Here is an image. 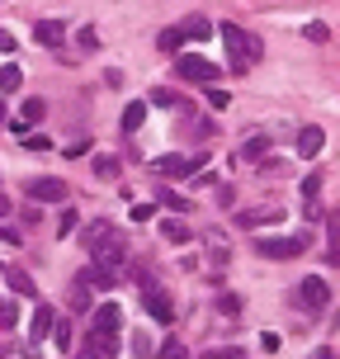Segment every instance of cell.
Returning <instances> with one entry per match:
<instances>
[{"label":"cell","instance_id":"6da1fadb","mask_svg":"<svg viewBox=\"0 0 340 359\" xmlns=\"http://www.w3.org/2000/svg\"><path fill=\"white\" fill-rule=\"evenodd\" d=\"M81 246L90 251V260L104 269H123L128 260V236L109 222V217H95V222H86V236H81Z\"/></svg>","mask_w":340,"mask_h":359},{"label":"cell","instance_id":"7a4b0ae2","mask_svg":"<svg viewBox=\"0 0 340 359\" xmlns=\"http://www.w3.org/2000/svg\"><path fill=\"white\" fill-rule=\"evenodd\" d=\"M217 34H222V43H227V53H232V72H236V76L246 72V67H255V62L265 57L260 38H255V34H246V29H236V24H222Z\"/></svg>","mask_w":340,"mask_h":359},{"label":"cell","instance_id":"3957f363","mask_svg":"<svg viewBox=\"0 0 340 359\" xmlns=\"http://www.w3.org/2000/svg\"><path fill=\"white\" fill-rule=\"evenodd\" d=\"M312 246V232H293V236H255V255L265 260H293Z\"/></svg>","mask_w":340,"mask_h":359},{"label":"cell","instance_id":"277c9868","mask_svg":"<svg viewBox=\"0 0 340 359\" xmlns=\"http://www.w3.org/2000/svg\"><path fill=\"white\" fill-rule=\"evenodd\" d=\"M175 76L179 81H194V86H217V62H208V57H198V53H179L175 57Z\"/></svg>","mask_w":340,"mask_h":359},{"label":"cell","instance_id":"5b68a950","mask_svg":"<svg viewBox=\"0 0 340 359\" xmlns=\"http://www.w3.org/2000/svg\"><path fill=\"white\" fill-rule=\"evenodd\" d=\"M293 303L307 307V312H322V307L331 303V284H326L322 274H307L303 284H298V293H293Z\"/></svg>","mask_w":340,"mask_h":359},{"label":"cell","instance_id":"8992f818","mask_svg":"<svg viewBox=\"0 0 340 359\" xmlns=\"http://www.w3.org/2000/svg\"><path fill=\"white\" fill-rule=\"evenodd\" d=\"M24 198H34V203H62V198H72V189H67V180H57V175H38L24 184Z\"/></svg>","mask_w":340,"mask_h":359},{"label":"cell","instance_id":"52a82bcc","mask_svg":"<svg viewBox=\"0 0 340 359\" xmlns=\"http://www.w3.org/2000/svg\"><path fill=\"white\" fill-rule=\"evenodd\" d=\"M142 307H147V317H151V322H175V298H170V293H165L161 284L156 288H142Z\"/></svg>","mask_w":340,"mask_h":359},{"label":"cell","instance_id":"ba28073f","mask_svg":"<svg viewBox=\"0 0 340 359\" xmlns=\"http://www.w3.org/2000/svg\"><path fill=\"white\" fill-rule=\"evenodd\" d=\"M53 317H57V307H34V322H29V345H24V359H38V345H43V336L53 331Z\"/></svg>","mask_w":340,"mask_h":359},{"label":"cell","instance_id":"9c48e42d","mask_svg":"<svg viewBox=\"0 0 340 359\" xmlns=\"http://www.w3.org/2000/svg\"><path fill=\"white\" fill-rule=\"evenodd\" d=\"M198 161H203V156H156L151 170H156L161 180H189L198 170Z\"/></svg>","mask_w":340,"mask_h":359},{"label":"cell","instance_id":"30bf717a","mask_svg":"<svg viewBox=\"0 0 340 359\" xmlns=\"http://www.w3.org/2000/svg\"><path fill=\"white\" fill-rule=\"evenodd\" d=\"M43 114H48V104H43V100H24V109H19V118L15 123H10V133H15V137H29V133H34L38 123H43Z\"/></svg>","mask_w":340,"mask_h":359},{"label":"cell","instance_id":"8fae6325","mask_svg":"<svg viewBox=\"0 0 340 359\" xmlns=\"http://www.w3.org/2000/svg\"><path fill=\"white\" fill-rule=\"evenodd\" d=\"M118 326H123V307H118V303L90 307V331H109V336H118Z\"/></svg>","mask_w":340,"mask_h":359},{"label":"cell","instance_id":"7c38bea8","mask_svg":"<svg viewBox=\"0 0 340 359\" xmlns=\"http://www.w3.org/2000/svg\"><path fill=\"white\" fill-rule=\"evenodd\" d=\"M76 359H118V341L109 336V331H90L86 336V350Z\"/></svg>","mask_w":340,"mask_h":359},{"label":"cell","instance_id":"4fadbf2b","mask_svg":"<svg viewBox=\"0 0 340 359\" xmlns=\"http://www.w3.org/2000/svg\"><path fill=\"white\" fill-rule=\"evenodd\" d=\"M67 307H72V312H90V307H95V288H90L81 274L67 284Z\"/></svg>","mask_w":340,"mask_h":359},{"label":"cell","instance_id":"5bb4252c","mask_svg":"<svg viewBox=\"0 0 340 359\" xmlns=\"http://www.w3.org/2000/svg\"><path fill=\"white\" fill-rule=\"evenodd\" d=\"M241 227H269V222H284V208L279 203H269V208H246V213H236Z\"/></svg>","mask_w":340,"mask_h":359},{"label":"cell","instance_id":"9a60e30c","mask_svg":"<svg viewBox=\"0 0 340 359\" xmlns=\"http://www.w3.org/2000/svg\"><path fill=\"white\" fill-rule=\"evenodd\" d=\"M81 279H86L95 293H109V288L118 284V269H104V265H95V260H90V265L81 269Z\"/></svg>","mask_w":340,"mask_h":359},{"label":"cell","instance_id":"2e32d148","mask_svg":"<svg viewBox=\"0 0 340 359\" xmlns=\"http://www.w3.org/2000/svg\"><path fill=\"white\" fill-rule=\"evenodd\" d=\"M322 142H326V133L317 123H307V128H298V156L303 161H312L317 151H322Z\"/></svg>","mask_w":340,"mask_h":359},{"label":"cell","instance_id":"e0dca14e","mask_svg":"<svg viewBox=\"0 0 340 359\" xmlns=\"http://www.w3.org/2000/svg\"><path fill=\"white\" fill-rule=\"evenodd\" d=\"M203 255H208V265L222 269L227 260H232V246H227V236H222V232H208V236H203Z\"/></svg>","mask_w":340,"mask_h":359},{"label":"cell","instance_id":"ac0fdd59","mask_svg":"<svg viewBox=\"0 0 340 359\" xmlns=\"http://www.w3.org/2000/svg\"><path fill=\"white\" fill-rule=\"evenodd\" d=\"M34 38L43 43V48H57V43L67 38V29H62V19H38V24H34Z\"/></svg>","mask_w":340,"mask_h":359},{"label":"cell","instance_id":"d6986e66","mask_svg":"<svg viewBox=\"0 0 340 359\" xmlns=\"http://www.w3.org/2000/svg\"><path fill=\"white\" fill-rule=\"evenodd\" d=\"M269 151V133H255V137H246L241 142V151H236V161H246V165H255L260 156Z\"/></svg>","mask_w":340,"mask_h":359},{"label":"cell","instance_id":"ffe728a7","mask_svg":"<svg viewBox=\"0 0 340 359\" xmlns=\"http://www.w3.org/2000/svg\"><path fill=\"white\" fill-rule=\"evenodd\" d=\"M255 170H260L265 180H279V175H288V170H293V161H284V156H274V151H265V156L255 161Z\"/></svg>","mask_w":340,"mask_h":359},{"label":"cell","instance_id":"44dd1931","mask_svg":"<svg viewBox=\"0 0 340 359\" xmlns=\"http://www.w3.org/2000/svg\"><path fill=\"white\" fill-rule=\"evenodd\" d=\"M5 279H10V288L24 293V298H34V293H38V284L29 279V269H24V265H10V269H5Z\"/></svg>","mask_w":340,"mask_h":359},{"label":"cell","instance_id":"7402d4cb","mask_svg":"<svg viewBox=\"0 0 340 359\" xmlns=\"http://www.w3.org/2000/svg\"><path fill=\"white\" fill-rule=\"evenodd\" d=\"M179 34L184 38H213V19L208 15H189L184 24H179Z\"/></svg>","mask_w":340,"mask_h":359},{"label":"cell","instance_id":"603a6c76","mask_svg":"<svg viewBox=\"0 0 340 359\" xmlns=\"http://www.w3.org/2000/svg\"><path fill=\"white\" fill-rule=\"evenodd\" d=\"M161 236L170 241V246H189V241H194V232H189L184 222H175V217H165V222H161Z\"/></svg>","mask_w":340,"mask_h":359},{"label":"cell","instance_id":"cb8c5ba5","mask_svg":"<svg viewBox=\"0 0 340 359\" xmlns=\"http://www.w3.org/2000/svg\"><path fill=\"white\" fill-rule=\"evenodd\" d=\"M326 241H331V265H340V208L326 213Z\"/></svg>","mask_w":340,"mask_h":359},{"label":"cell","instance_id":"d4e9b609","mask_svg":"<svg viewBox=\"0 0 340 359\" xmlns=\"http://www.w3.org/2000/svg\"><path fill=\"white\" fill-rule=\"evenodd\" d=\"M15 90H24V72H19L15 62H5L0 67V95H15Z\"/></svg>","mask_w":340,"mask_h":359},{"label":"cell","instance_id":"484cf974","mask_svg":"<svg viewBox=\"0 0 340 359\" xmlns=\"http://www.w3.org/2000/svg\"><path fill=\"white\" fill-rule=\"evenodd\" d=\"M151 355H156V359H189V350H184V341H179V336H165Z\"/></svg>","mask_w":340,"mask_h":359},{"label":"cell","instance_id":"4316f807","mask_svg":"<svg viewBox=\"0 0 340 359\" xmlns=\"http://www.w3.org/2000/svg\"><path fill=\"white\" fill-rule=\"evenodd\" d=\"M90 165H95V175H100V180H118V175H123V161H118V156H95Z\"/></svg>","mask_w":340,"mask_h":359},{"label":"cell","instance_id":"83f0119b","mask_svg":"<svg viewBox=\"0 0 340 359\" xmlns=\"http://www.w3.org/2000/svg\"><path fill=\"white\" fill-rule=\"evenodd\" d=\"M142 123H147V104H142V100H132V104L123 109V133H137Z\"/></svg>","mask_w":340,"mask_h":359},{"label":"cell","instance_id":"f1b7e54d","mask_svg":"<svg viewBox=\"0 0 340 359\" xmlns=\"http://www.w3.org/2000/svg\"><path fill=\"white\" fill-rule=\"evenodd\" d=\"M48 336H53L57 350H67V345H72V322H67V317H53V331H48Z\"/></svg>","mask_w":340,"mask_h":359},{"label":"cell","instance_id":"f546056e","mask_svg":"<svg viewBox=\"0 0 340 359\" xmlns=\"http://www.w3.org/2000/svg\"><path fill=\"white\" fill-rule=\"evenodd\" d=\"M151 104H161V109H184V95H179V90H156V95H151Z\"/></svg>","mask_w":340,"mask_h":359},{"label":"cell","instance_id":"4dcf8cb0","mask_svg":"<svg viewBox=\"0 0 340 359\" xmlns=\"http://www.w3.org/2000/svg\"><path fill=\"white\" fill-rule=\"evenodd\" d=\"M217 312H222V317H241V298H236V293H222V298H217Z\"/></svg>","mask_w":340,"mask_h":359},{"label":"cell","instance_id":"1f68e13d","mask_svg":"<svg viewBox=\"0 0 340 359\" xmlns=\"http://www.w3.org/2000/svg\"><path fill=\"white\" fill-rule=\"evenodd\" d=\"M161 208H170V213H189V198H179V194H170V189H165V194H161Z\"/></svg>","mask_w":340,"mask_h":359},{"label":"cell","instance_id":"d6a6232c","mask_svg":"<svg viewBox=\"0 0 340 359\" xmlns=\"http://www.w3.org/2000/svg\"><path fill=\"white\" fill-rule=\"evenodd\" d=\"M322 184H326V180H322V170H312V175L303 180V198H317V194H322Z\"/></svg>","mask_w":340,"mask_h":359},{"label":"cell","instance_id":"836d02e7","mask_svg":"<svg viewBox=\"0 0 340 359\" xmlns=\"http://www.w3.org/2000/svg\"><path fill=\"white\" fill-rule=\"evenodd\" d=\"M156 43H161L165 53H175V48H184V34H179V29H165V34L156 38Z\"/></svg>","mask_w":340,"mask_h":359},{"label":"cell","instance_id":"e575fe53","mask_svg":"<svg viewBox=\"0 0 340 359\" xmlns=\"http://www.w3.org/2000/svg\"><path fill=\"white\" fill-rule=\"evenodd\" d=\"M15 303H10V298H0V331H10V326H15Z\"/></svg>","mask_w":340,"mask_h":359},{"label":"cell","instance_id":"d590c367","mask_svg":"<svg viewBox=\"0 0 340 359\" xmlns=\"http://www.w3.org/2000/svg\"><path fill=\"white\" fill-rule=\"evenodd\" d=\"M303 34H307V43H326V38H331V29H326V24H317V19H312V24H307Z\"/></svg>","mask_w":340,"mask_h":359},{"label":"cell","instance_id":"8d00e7d4","mask_svg":"<svg viewBox=\"0 0 340 359\" xmlns=\"http://www.w3.org/2000/svg\"><path fill=\"white\" fill-rule=\"evenodd\" d=\"M76 222H81V217L72 213V208H62V217H57V232L67 236V232H76Z\"/></svg>","mask_w":340,"mask_h":359},{"label":"cell","instance_id":"74e56055","mask_svg":"<svg viewBox=\"0 0 340 359\" xmlns=\"http://www.w3.org/2000/svg\"><path fill=\"white\" fill-rule=\"evenodd\" d=\"M132 284L137 288H156V274H151V269H132Z\"/></svg>","mask_w":340,"mask_h":359},{"label":"cell","instance_id":"f35d334b","mask_svg":"<svg viewBox=\"0 0 340 359\" xmlns=\"http://www.w3.org/2000/svg\"><path fill=\"white\" fill-rule=\"evenodd\" d=\"M217 203H222V208H232V203H236V189H232V184H217Z\"/></svg>","mask_w":340,"mask_h":359},{"label":"cell","instance_id":"ab89813d","mask_svg":"<svg viewBox=\"0 0 340 359\" xmlns=\"http://www.w3.org/2000/svg\"><path fill=\"white\" fill-rule=\"evenodd\" d=\"M24 147H29V151H48L53 142H48V137H38V133H29V137H24Z\"/></svg>","mask_w":340,"mask_h":359},{"label":"cell","instance_id":"60d3db41","mask_svg":"<svg viewBox=\"0 0 340 359\" xmlns=\"http://www.w3.org/2000/svg\"><path fill=\"white\" fill-rule=\"evenodd\" d=\"M15 48H19V43H15V34H10V29H0V53L10 57V53H15Z\"/></svg>","mask_w":340,"mask_h":359},{"label":"cell","instance_id":"b9f144b4","mask_svg":"<svg viewBox=\"0 0 340 359\" xmlns=\"http://www.w3.org/2000/svg\"><path fill=\"white\" fill-rule=\"evenodd\" d=\"M198 359H241V350H203Z\"/></svg>","mask_w":340,"mask_h":359},{"label":"cell","instance_id":"7bdbcfd3","mask_svg":"<svg viewBox=\"0 0 340 359\" xmlns=\"http://www.w3.org/2000/svg\"><path fill=\"white\" fill-rule=\"evenodd\" d=\"M208 104H213V109H227V90H213V86H208Z\"/></svg>","mask_w":340,"mask_h":359},{"label":"cell","instance_id":"ee69618b","mask_svg":"<svg viewBox=\"0 0 340 359\" xmlns=\"http://www.w3.org/2000/svg\"><path fill=\"white\" fill-rule=\"evenodd\" d=\"M156 213V208H151V203H132V222H147V217Z\"/></svg>","mask_w":340,"mask_h":359},{"label":"cell","instance_id":"f6af8a7d","mask_svg":"<svg viewBox=\"0 0 340 359\" xmlns=\"http://www.w3.org/2000/svg\"><path fill=\"white\" fill-rule=\"evenodd\" d=\"M132 350H137V355H151V341H147V331H137V336H132Z\"/></svg>","mask_w":340,"mask_h":359},{"label":"cell","instance_id":"bcb514c9","mask_svg":"<svg viewBox=\"0 0 340 359\" xmlns=\"http://www.w3.org/2000/svg\"><path fill=\"white\" fill-rule=\"evenodd\" d=\"M10 213H15V203H10V198L0 194V217H10Z\"/></svg>","mask_w":340,"mask_h":359},{"label":"cell","instance_id":"7dc6e473","mask_svg":"<svg viewBox=\"0 0 340 359\" xmlns=\"http://www.w3.org/2000/svg\"><path fill=\"white\" fill-rule=\"evenodd\" d=\"M0 123H5V100H0Z\"/></svg>","mask_w":340,"mask_h":359}]
</instances>
